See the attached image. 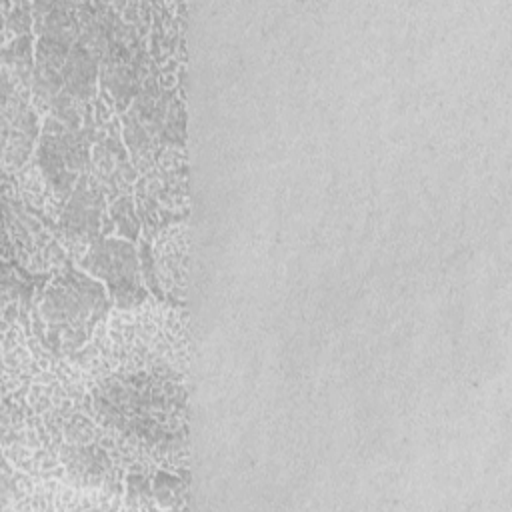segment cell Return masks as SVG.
<instances>
[{
    "instance_id": "obj_1",
    "label": "cell",
    "mask_w": 512,
    "mask_h": 512,
    "mask_svg": "<svg viewBox=\"0 0 512 512\" xmlns=\"http://www.w3.org/2000/svg\"><path fill=\"white\" fill-rule=\"evenodd\" d=\"M108 308L110 300L104 286L86 272L64 264V270L48 284L40 308L48 328L46 346L56 354L74 352L86 342Z\"/></svg>"
},
{
    "instance_id": "obj_2",
    "label": "cell",
    "mask_w": 512,
    "mask_h": 512,
    "mask_svg": "<svg viewBox=\"0 0 512 512\" xmlns=\"http://www.w3.org/2000/svg\"><path fill=\"white\" fill-rule=\"evenodd\" d=\"M66 8V4H48V12L38 14V20H44L32 76V100L38 110L52 108L62 92L64 66L76 44L74 36L80 32L76 16L66 12Z\"/></svg>"
},
{
    "instance_id": "obj_3",
    "label": "cell",
    "mask_w": 512,
    "mask_h": 512,
    "mask_svg": "<svg viewBox=\"0 0 512 512\" xmlns=\"http://www.w3.org/2000/svg\"><path fill=\"white\" fill-rule=\"evenodd\" d=\"M80 266L108 284L112 300L120 308L144 304L146 290L140 282L136 248L118 238L94 240L80 258Z\"/></svg>"
},
{
    "instance_id": "obj_4",
    "label": "cell",
    "mask_w": 512,
    "mask_h": 512,
    "mask_svg": "<svg viewBox=\"0 0 512 512\" xmlns=\"http://www.w3.org/2000/svg\"><path fill=\"white\" fill-rule=\"evenodd\" d=\"M100 180L92 174H82L60 212L62 238L70 252L82 254L96 240L100 228V214L104 208Z\"/></svg>"
},
{
    "instance_id": "obj_5",
    "label": "cell",
    "mask_w": 512,
    "mask_h": 512,
    "mask_svg": "<svg viewBox=\"0 0 512 512\" xmlns=\"http://www.w3.org/2000/svg\"><path fill=\"white\" fill-rule=\"evenodd\" d=\"M102 48L82 36L70 50V56L64 66V86L62 92L86 102L96 94V60Z\"/></svg>"
},
{
    "instance_id": "obj_6",
    "label": "cell",
    "mask_w": 512,
    "mask_h": 512,
    "mask_svg": "<svg viewBox=\"0 0 512 512\" xmlns=\"http://www.w3.org/2000/svg\"><path fill=\"white\" fill-rule=\"evenodd\" d=\"M94 166L98 170L96 176H100V182H110L112 190H116L120 182L128 184L134 178V172L128 166L126 154L122 150V144L118 136L112 132L104 142H100L94 148Z\"/></svg>"
},
{
    "instance_id": "obj_7",
    "label": "cell",
    "mask_w": 512,
    "mask_h": 512,
    "mask_svg": "<svg viewBox=\"0 0 512 512\" xmlns=\"http://www.w3.org/2000/svg\"><path fill=\"white\" fill-rule=\"evenodd\" d=\"M110 216H112V224H116L120 234L128 236L130 240H134L138 236L140 224H138V218H136V212H134L130 196L116 198L112 208H110Z\"/></svg>"
}]
</instances>
